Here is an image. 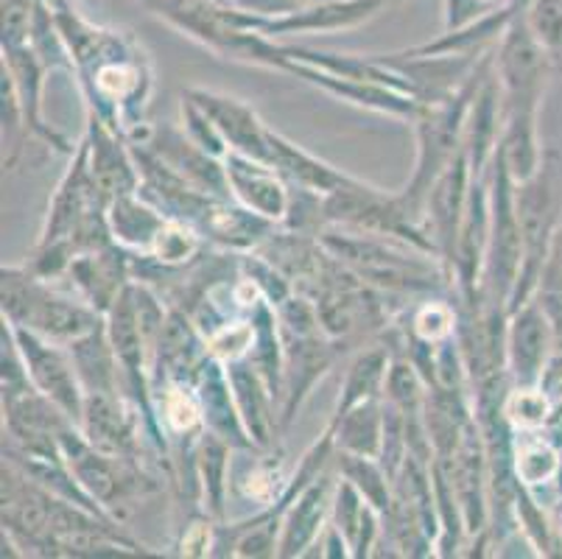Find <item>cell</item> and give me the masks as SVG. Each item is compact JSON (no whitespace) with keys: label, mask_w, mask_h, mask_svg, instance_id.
<instances>
[{"label":"cell","mask_w":562,"mask_h":559,"mask_svg":"<svg viewBox=\"0 0 562 559\" xmlns=\"http://www.w3.org/2000/svg\"><path fill=\"white\" fill-rule=\"evenodd\" d=\"M56 29L70 56V70L79 76L90 112L110 123L130 143L151 135L146 123L155 70L149 54L130 31L104 29L81 18L74 0H48Z\"/></svg>","instance_id":"6da1fadb"},{"label":"cell","mask_w":562,"mask_h":559,"mask_svg":"<svg viewBox=\"0 0 562 559\" xmlns=\"http://www.w3.org/2000/svg\"><path fill=\"white\" fill-rule=\"evenodd\" d=\"M316 235L330 255L381 294H431L453 280L439 255L401 238L341 227H322Z\"/></svg>","instance_id":"7a4b0ae2"},{"label":"cell","mask_w":562,"mask_h":559,"mask_svg":"<svg viewBox=\"0 0 562 559\" xmlns=\"http://www.w3.org/2000/svg\"><path fill=\"white\" fill-rule=\"evenodd\" d=\"M0 302L9 325L25 327L63 347H70L104 322V314H99L76 291L59 289L54 280L40 277L29 266H3Z\"/></svg>","instance_id":"3957f363"},{"label":"cell","mask_w":562,"mask_h":559,"mask_svg":"<svg viewBox=\"0 0 562 559\" xmlns=\"http://www.w3.org/2000/svg\"><path fill=\"white\" fill-rule=\"evenodd\" d=\"M490 59H493V51L484 56L476 74L470 76L462 90H457L448 99L420 101V110L412 118L414 137H417V160H414L412 179L401 193L420 224L426 222V199L434 182L464 152V123H468L470 101L482 85Z\"/></svg>","instance_id":"277c9868"},{"label":"cell","mask_w":562,"mask_h":559,"mask_svg":"<svg viewBox=\"0 0 562 559\" xmlns=\"http://www.w3.org/2000/svg\"><path fill=\"white\" fill-rule=\"evenodd\" d=\"M322 219H325V227L401 238L406 244L420 246L426 253L439 255L434 241L428 238L426 227L408 210L403 193L381 191L364 179L352 177L350 182L339 185L328 197H322Z\"/></svg>","instance_id":"5b68a950"},{"label":"cell","mask_w":562,"mask_h":559,"mask_svg":"<svg viewBox=\"0 0 562 559\" xmlns=\"http://www.w3.org/2000/svg\"><path fill=\"white\" fill-rule=\"evenodd\" d=\"M493 56L504 96V118H538L557 59L535 40L524 14H515Z\"/></svg>","instance_id":"8992f818"},{"label":"cell","mask_w":562,"mask_h":559,"mask_svg":"<svg viewBox=\"0 0 562 559\" xmlns=\"http://www.w3.org/2000/svg\"><path fill=\"white\" fill-rule=\"evenodd\" d=\"M515 208H518L520 235H524V264H520L513 300H509V314L531 300L551 244L562 227V204L551 163H543L538 177H531L529 182L515 185Z\"/></svg>","instance_id":"52a82bcc"},{"label":"cell","mask_w":562,"mask_h":559,"mask_svg":"<svg viewBox=\"0 0 562 559\" xmlns=\"http://www.w3.org/2000/svg\"><path fill=\"white\" fill-rule=\"evenodd\" d=\"M490 199H493V227H490L479 302L504 308L509 314V300H513L520 264H524V235H520L518 208H515V182L504 171L498 157L490 168Z\"/></svg>","instance_id":"ba28073f"},{"label":"cell","mask_w":562,"mask_h":559,"mask_svg":"<svg viewBox=\"0 0 562 559\" xmlns=\"http://www.w3.org/2000/svg\"><path fill=\"white\" fill-rule=\"evenodd\" d=\"M383 7H386V0H322V3L305 7L300 12L266 20L227 3V14L238 29L258 31L263 37L280 43L283 37H300V34H334V31L359 29V25L378 18Z\"/></svg>","instance_id":"9c48e42d"},{"label":"cell","mask_w":562,"mask_h":559,"mask_svg":"<svg viewBox=\"0 0 562 559\" xmlns=\"http://www.w3.org/2000/svg\"><path fill=\"white\" fill-rule=\"evenodd\" d=\"M12 327L14 338H18L20 356H23L25 364V376L34 383V389L43 392L54 406L63 409L65 417L79 425L81 412H85L87 392L81 387V378L76 372V364L70 358L68 347L54 345L48 338L25 331V327Z\"/></svg>","instance_id":"30bf717a"},{"label":"cell","mask_w":562,"mask_h":559,"mask_svg":"<svg viewBox=\"0 0 562 559\" xmlns=\"http://www.w3.org/2000/svg\"><path fill=\"white\" fill-rule=\"evenodd\" d=\"M341 345L336 338L316 336H283V392H280L278 420L280 428H289L311 398L316 383L328 376L339 358Z\"/></svg>","instance_id":"8fae6325"},{"label":"cell","mask_w":562,"mask_h":559,"mask_svg":"<svg viewBox=\"0 0 562 559\" xmlns=\"http://www.w3.org/2000/svg\"><path fill=\"white\" fill-rule=\"evenodd\" d=\"M283 48V43H280ZM280 74L297 76L305 85L316 87V90L328 92L334 99L345 101V104L359 107V110H372L381 112V115L401 118V121L412 123V118L420 110V101L408 96V92L395 90V87L375 85V81H359V79H345V76L328 74V70L314 68L308 62H300L294 56H289L283 51V68Z\"/></svg>","instance_id":"7c38bea8"},{"label":"cell","mask_w":562,"mask_h":559,"mask_svg":"<svg viewBox=\"0 0 562 559\" xmlns=\"http://www.w3.org/2000/svg\"><path fill=\"white\" fill-rule=\"evenodd\" d=\"M224 171H227L229 197L235 202L283 227L294 202V188L272 163L255 160L241 152H227Z\"/></svg>","instance_id":"4fadbf2b"},{"label":"cell","mask_w":562,"mask_h":559,"mask_svg":"<svg viewBox=\"0 0 562 559\" xmlns=\"http://www.w3.org/2000/svg\"><path fill=\"white\" fill-rule=\"evenodd\" d=\"M336 459L328 470H322L308 487L294 495L283 512V523H280V540H278V557H308V548H316L322 532L328 529L330 512H334V492L336 481H339V470Z\"/></svg>","instance_id":"5bb4252c"},{"label":"cell","mask_w":562,"mask_h":559,"mask_svg":"<svg viewBox=\"0 0 562 559\" xmlns=\"http://www.w3.org/2000/svg\"><path fill=\"white\" fill-rule=\"evenodd\" d=\"M470 182H473V168H470L468 154H459L457 160L442 171V177L434 182L431 193L426 199V233L437 246L439 258L453 275V258H457L459 224H462L464 208H468Z\"/></svg>","instance_id":"9a60e30c"},{"label":"cell","mask_w":562,"mask_h":559,"mask_svg":"<svg viewBox=\"0 0 562 559\" xmlns=\"http://www.w3.org/2000/svg\"><path fill=\"white\" fill-rule=\"evenodd\" d=\"M3 51V62L0 68L7 70L9 79H12L14 90H18L20 110H23L25 132L29 137H37L40 143H45L48 148L59 154H74L76 146H70L59 132L45 121L43 115V87H45V74H48V65L43 62V56L34 51L32 43L25 45H9Z\"/></svg>","instance_id":"2e32d148"},{"label":"cell","mask_w":562,"mask_h":559,"mask_svg":"<svg viewBox=\"0 0 562 559\" xmlns=\"http://www.w3.org/2000/svg\"><path fill=\"white\" fill-rule=\"evenodd\" d=\"M87 157H90V174L99 188L101 199L110 208L112 199L137 193L140 188V168L135 163L130 141L99 115H87Z\"/></svg>","instance_id":"e0dca14e"},{"label":"cell","mask_w":562,"mask_h":559,"mask_svg":"<svg viewBox=\"0 0 562 559\" xmlns=\"http://www.w3.org/2000/svg\"><path fill=\"white\" fill-rule=\"evenodd\" d=\"M557 350V336L549 316L535 300L515 308L507 322V372L515 387L540 381L546 361Z\"/></svg>","instance_id":"ac0fdd59"},{"label":"cell","mask_w":562,"mask_h":559,"mask_svg":"<svg viewBox=\"0 0 562 559\" xmlns=\"http://www.w3.org/2000/svg\"><path fill=\"white\" fill-rule=\"evenodd\" d=\"M132 255L112 241V244L99 246V249H87L70 260L68 271L63 280H68L70 291L81 297L85 302L99 311V314H110V308L121 297V291L130 283V264Z\"/></svg>","instance_id":"d6986e66"},{"label":"cell","mask_w":562,"mask_h":559,"mask_svg":"<svg viewBox=\"0 0 562 559\" xmlns=\"http://www.w3.org/2000/svg\"><path fill=\"white\" fill-rule=\"evenodd\" d=\"M186 96H191L213 118L229 152H241L255 160L269 163V126L260 121L258 112L247 101L227 96V92L204 90V87H191Z\"/></svg>","instance_id":"ffe728a7"},{"label":"cell","mask_w":562,"mask_h":559,"mask_svg":"<svg viewBox=\"0 0 562 559\" xmlns=\"http://www.w3.org/2000/svg\"><path fill=\"white\" fill-rule=\"evenodd\" d=\"M140 146L157 154L173 174H180L182 179L196 185L199 191L213 193V197H229L224 160H218V157L204 152L202 146H196L186 132L151 130V135Z\"/></svg>","instance_id":"44dd1931"},{"label":"cell","mask_w":562,"mask_h":559,"mask_svg":"<svg viewBox=\"0 0 562 559\" xmlns=\"http://www.w3.org/2000/svg\"><path fill=\"white\" fill-rule=\"evenodd\" d=\"M224 367H227L229 387H233L235 403H238V412H241L249 439L258 448H272L274 431L280 428V420L274 414V403L278 400H274L272 389L266 387L263 376L255 369V364L249 358L224 364Z\"/></svg>","instance_id":"7402d4cb"},{"label":"cell","mask_w":562,"mask_h":559,"mask_svg":"<svg viewBox=\"0 0 562 559\" xmlns=\"http://www.w3.org/2000/svg\"><path fill=\"white\" fill-rule=\"evenodd\" d=\"M269 163L289 179L294 188L316 193V197H328L339 185L350 182V174L341 168H334L330 163L319 160L316 154L305 152L294 141L283 137L280 132L269 130Z\"/></svg>","instance_id":"603a6c76"},{"label":"cell","mask_w":562,"mask_h":559,"mask_svg":"<svg viewBox=\"0 0 562 559\" xmlns=\"http://www.w3.org/2000/svg\"><path fill=\"white\" fill-rule=\"evenodd\" d=\"M166 222L168 215L140 193H126V197L112 199L110 208H106V224H110L112 241L121 249H126L132 258H146L149 255L151 244H155L157 233Z\"/></svg>","instance_id":"cb8c5ba5"},{"label":"cell","mask_w":562,"mask_h":559,"mask_svg":"<svg viewBox=\"0 0 562 559\" xmlns=\"http://www.w3.org/2000/svg\"><path fill=\"white\" fill-rule=\"evenodd\" d=\"M381 521L383 512L375 510L350 481L339 476L330 523L341 532L352 559H364L375 554L372 548H378V540H381Z\"/></svg>","instance_id":"d4e9b609"},{"label":"cell","mask_w":562,"mask_h":559,"mask_svg":"<svg viewBox=\"0 0 562 559\" xmlns=\"http://www.w3.org/2000/svg\"><path fill=\"white\" fill-rule=\"evenodd\" d=\"M289 481L283 476V456H274L272 448H252V461H229V490L255 510H272L289 490Z\"/></svg>","instance_id":"484cf974"},{"label":"cell","mask_w":562,"mask_h":559,"mask_svg":"<svg viewBox=\"0 0 562 559\" xmlns=\"http://www.w3.org/2000/svg\"><path fill=\"white\" fill-rule=\"evenodd\" d=\"M513 461L515 479L531 499H538L540 490L562 484V454L543 431H515Z\"/></svg>","instance_id":"4316f807"},{"label":"cell","mask_w":562,"mask_h":559,"mask_svg":"<svg viewBox=\"0 0 562 559\" xmlns=\"http://www.w3.org/2000/svg\"><path fill=\"white\" fill-rule=\"evenodd\" d=\"M68 350L87 394H121L117 387L124 383V376H121V364H117L115 350H112L110 333H106V320L101 322L93 333H87L79 342H74Z\"/></svg>","instance_id":"83f0119b"},{"label":"cell","mask_w":562,"mask_h":559,"mask_svg":"<svg viewBox=\"0 0 562 559\" xmlns=\"http://www.w3.org/2000/svg\"><path fill=\"white\" fill-rule=\"evenodd\" d=\"M392 350L386 345H372V347H359V353L352 356L350 367L345 372V381H341L339 400H336V412L339 414L350 412L352 406H361L367 400H381L383 389H386V378H390L392 367Z\"/></svg>","instance_id":"f1b7e54d"},{"label":"cell","mask_w":562,"mask_h":559,"mask_svg":"<svg viewBox=\"0 0 562 559\" xmlns=\"http://www.w3.org/2000/svg\"><path fill=\"white\" fill-rule=\"evenodd\" d=\"M336 450L367 459H381L383 454V398L367 400L361 406L330 420Z\"/></svg>","instance_id":"f546056e"},{"label":"cell","mask_w":562,"mask_h":559,"mask_svg":"<svg viewBox=\"0 0 562 559\" xmlns=\"http://www.w3.org/2000/svg\"><path fill=\"white\" fill-rule=\"evenodd\" d=\"M229 459H233V445L211 428L204 431L193 456V468H196L204 512L216 521L224 515V499L229 490Z\"/></svg>","instance_id":"4dcf8cb0"},{"label":"cell","mask_w":562,"mask_h":559,"mask_svg":"<svg viewBox=\"0 0 562 559\" xmlns=\"http://www.w3.org/2000/svg\"><path fill=\"white\" fill-rule=\"evenodd\" d=\"M204 241L207 238L193 224L180 222V219H168L160 227V233H157L149 255L143 260H149V264H155L162 271L186 269V266H191L202 255Z\"/></svg>","instance_id":"1f68e13d"},{"label":"cell","mask_w":562,"mask_h":559,"mask_svg":"<svg viewBox=\"0 0 562 559\" xmlns=\"http://www.w3.org/2000/svg\"><path fill=\"white\" fill-rule=\"evenodd\" d=\"M336 470H339L341 479L350 481L375 510H381L383 515L390 512L395 490H392V476L386 473V468H383L381 461L336 450Z\"/></svg>","instance_id":"d6a6232c"},{"label":"cell","mask_w":562,"mask_h":559,"mask_svg":"<svg viewBox=\"0 0 562 559\" xmlns=\"http://www.w3.org/2000/svg\"><path fill=\"white\" fill-rule=\"evenodd\" d=\"M501 412L504 420L513 425V431H543L546 425H551L557 414V403L538 387H509V392L504 394V403H501Z\"/></svg>","instance_id":"836d02e7"},{"label":"cell","mask_w":562,"mask_h":559,"mask_svg":"<svg viewBox=\"0 0 562 559\" xmlns=\"http://www.w3.org/2000/svg\"><path fill=\"white\" fill-rule=\"evenodd\" d=\"M459 311L448 300H426L408 316V336L426 345H442L457 336Z\"/></svg>","instance_id":"e575fe53"},{"label":"cell","mask_w":562,"mask_h":559,"mask_svg":"<svg viewBox=\"0 0 562 559\" xmlns=\"http://www.w3.org/2000/svg\"><path fill=\"white\" fill-rule=\"evenodd\" d=\"M526 25L535 34L540 45L554 56L562 59V0H524Z\"/></svg>","instance_id":"d590c367"},{"label":"cell","mask_w":562,"mask_h":559,"mask_svg":"<svg viewBox=\"0 0 562 559\" xmlns=\"http://www.w3.org/2000/svg\"><path fill=\"white\" fill-rule=\"evenodd\" d=\"M182 132H186V135L191 137L196 146H202L204 152L213 154V157H218V160H224V157H227V152H229L227 141L222 137V132H218V126L213 123V118L207 115V112H204L202 107L191 99V96H186V99H182Z\"/></svg>","instance_id":"8d00e7d4"},{"label":"cell","mask_w":562,"mask_h":559,"mask_svg":"<svg viewBox=\"0 0 562 559\" xmlns=\"http://www.w3.org/2000/svg\"><path fill=\"white\" fill-rule=\"evenodd\" d=\"M218 543V526H213V521L207 515L193 521L186 529L180 540V554L182 557H213L216 554Z\"/></svg>","instance_id":"74e56055"},{"label":"cell","mask_w":562,"mask_h":559,"mask_svg":"<svg viewBox=\"0 0 562 559\" xmlns=\"http://www.w3.org/2000/svg\"><path fill=\"white\" fill-rule=\"evenodd\" d=\"M538 387L543 389L551 400H554L557 409L562 406V347H557V350L551 353L549 361H546L543 372H540Z\"/></svg>","instance_id":"f35d334b"},{"label":"cell","mask_w":562,"mask_h":559,"mask_svg":"<svg viewBox=\"0 0 562 559\" xmlns=\"http://www.w3.org/2000/svg\"><path fill=\"white\" fill-rule=\"evenodd\" d=\"M137 3H143V7H146V9H149V12H151V9H155L157 0H137Z\"/></svg>","instance_id":"ab89813d"},{"label":"cell","mask_w":562,"mask_h":559,"mask_svg":"<svg viewBox=\"0 0 562 559\" xmlns=\"http://www.w3.org/2000/svg\"><path fill=\"white\" fill-rule=\"evenodd\" d=\"M218 3H229V0H218Z\"/></svg>","instance_id":"60d3db41"},{"label":"cell","mask_w":562,"mask_h":559,"mask_svg":"<svg viewBox=\"0 0 562 559\" xmlns=\"http://www.w3.org/2000/svg\"><path fill=\"white\" fill-rule=\"evenodd\" d=\"M560 235H562V227H560Z\"/></svg>","instance_id":"b9f144b4"}]
</instances>
